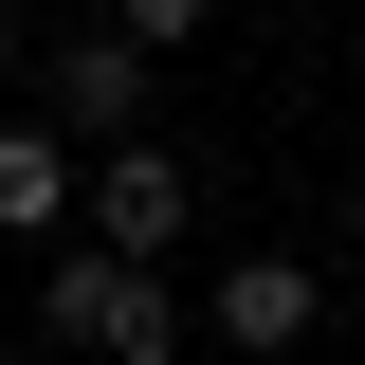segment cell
Returning <instances> with one entry per match:
<instances>
[{"mask_svg":"<svg viewBox=\"0 0 365 365\" xmlns=\"http://www.w3.org/2000/svg\"><path fill=\"white\" fill-rule=\"evenodd\" d=\"M37 329H55V347H110V365H165V347H182V292H165V256L37 237Z\"/></svg>","mask_w":365,"mask_h":365,"instance_id":"cell-1","label":"cell"},{"mask_svg":"<svg viewBox=\"0 0 365 365\" xmlns=\"http://www.w3.org/2000/svg\"><path fill=\"white\" fill-rule=\"evenodd\" d=\"M37 110H55V128H73V146H128L146 110H165V55H146V37H110V19H91V37H55V55H37Z\"/></svg>","mask_w":365,"mask_h":365,"instance_id":"cell-2","label":"cell"},{"mask_svg":"<svg viewBox=\"0 0 365 365\" xmlns=\"http://www.w3.org/2000/svg\"><path fill=\"white\" fill-rule=\"evenodd\" d=\"M201 329H220L237 365H292L329 329V256H220V292H201Z\"/></svg>","mask_w":365,"mask_h":365,"instance_id":"cell-3","label":"cell"},{"mask_svg":"<svg viewBox=\"0 0 365 365\" xmlns=\"http://www.w3.org/2000/svg\"><path fill=\"white\" fill-rule=\"evenodd\" d=\"M182 201H201V165H182L165 128H128L110 165H91V237H110V256H165V237H182Z\"/></svg>","mask_w":365,"mask_h":365,"instance_id":"cell-4","label":"cell"},{"mask_svg":"<svg viewBox=\"0 0 365 365\" xmlns=\"http://www.w3.org/2000/svg\"><path fill=\"white\" fill-rule=\"evenodd\" d=\"M73 201H91V182H73V128H55V110L0 128V237H73Z\"/></svg>","mask_w":365,"mask_h":365,"instance_id":"cell-5","label":"cell"},{"mask_svg":"<svg viewBox=\"0 0 365 365\" xmlns=\"http://www.w3.org/2000/svg\"><path fill=\"white\" fill-rule=\"evenodd\" d=\"M201 19H220V0H110V37H146V55H182Z\"/></svg>","mask_w":365,"mask_h":365,"instance_id":"cell-6","label":"cell"},{"mask_svg":"<svg viewBox=\"0 0 365 365\" xmlns=\"http://www.w3.org/2000/svg\"><path fill=\"white\" fill-rule=\"evenodd\" d=\"M0 73H19V0H0Z\"/></svg>","mask_w":365,"mask_h":365,"instance_id":"cell-7","label":"cell"}]
</instances>
